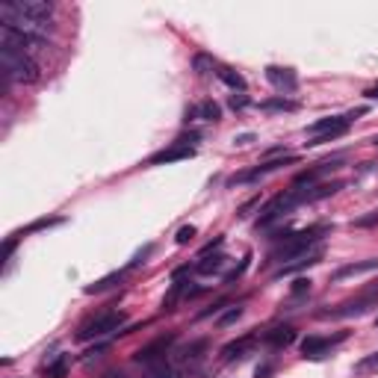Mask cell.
<instances>
[{
  "label": "cell",
  "instance_id": "1",
  "mask_svg": "<svg viewBox=\"0 0 378 378\" xmlns=\"http://www.w3.org/2000/svg\"><path fill=\"white\" fill-rule=\"evenodd\" d=\"M328 231H331L328 225H311V227H304V231H290V234H284V240L269 252L266 263H281V266H284V260H296V257L313 252V248L320 245L322 234H328Z\"/></svg>",
  "mask_w": 378,
  "mask_h": 378
},
{
  "label": "cell",
  "instance_id": "2",
  "mask_svg": "<svg viewBox=\"0 0 378 378\" xmlns=\"http://www.w3.org/2000/svg\"><path fill=\"white\" fill-rule=\"evenodd\" d=\"M0 54H3V77H6V83L30 86V83H36L38 77H42V68H38L36 56L9 51V47H0Z\"/></svg>",
  "mask_w": 378,
  "mask_h": 378
},
{
  "label": "cell",
  "instance_id": "3",
  "mask_svg": "<svg viewBox=\"0 0 378 378\" xmlns=\"http://www.w3.org/2000/svg\"><path fill=\"white\" fill-rule=\"evenodd\" d=\"M357 115H364V109H355L349 115H328V118H320V122H313L307 127V136H311V142H304L307 148H316L322 142H331V139L349 133V127Z\"/></svg>",
  "mask_w": 378,
  "mask_h": 378
},
{
  "label": "cell",
  "instance_id": "4",
  "mask_svg": "<svg viewBox=\"0 0 378 378\" xmlns=\"http://www.w3.org/2000/svg\"><path fill=\"white\" fill-rule=\"evenodd\" d=\"M124 322H127V316L122 311H104V313H98V316H89V320L77 328V340H80V343L98 340V337H107V334L118 331Z\"/></svg>",
  "mask_w": 378,
  "mask_h": 378
},
{
  "label": "cell",
  "instance_id": "5",
  "mask_svg": "<svg viewBox=\"0 0 378 378\" xmlns=\"http://www.w3.org/2000/svg\"><path fill=\"white\" fill-rule=\"evenodd\" d=\"M0 47H9V51H18V54H38L45 47V38L42 36H30V33H18V30H9V27H0Z\"/></svg>",
  "mask_w": 378,
  "mask_h": 378
},
{
  "label": "cell",
  "instance_id": "6",
  "mask_svg": "<svg viewBox=\"0 0 378 378\" xmlns=\"http://www.w3.org/2000/svg\"><path fill=\"white\" fill-rule=\"evenodd\" d=\"M0 9L21 18H33V21H51L54 18V3H47V0H9Z\"/></svg>",
  "mask_w": 378,
  "mask_h": 378
},
{
  "label": "cell",
  "instance_id": "7",
  "mask_svg": "<svg viewBox=\"0 0 378 378\" xmlns=\"http://www.w3.org/2000/svg\"><path fill=\"white\" fill-rule=\"evenodd\" d=\"M195 139H177V142H172L168 148H163V151H157L151 154V166H166V163H177V160H189V157H195L198 154V148H195Z\"/></svg>",
  "mask_w": 378,
  "mask_h": 378
},
{
  "label": "cell",
  "instance_id": "8",
  "mask_svg": "<svg viewBox=\"0 0 378 378\" xmlns=\"http://www.w3.org/2000/svg\"><path fill=\"white\" fill-rule=\"evenodd\" d=\"M346 337H349L346 331L334 334V337H320V334H311V337H304V340H302V355H304V357H311V361H320V357H325L328 352L334 349L337 343H343Z\"/></svg>",
  "mask_w": 378,
  "mask_h": 378
},
{
  "label": "cell",
  "instance_id": "9",
  "mask_svg": "<svg viewBox=\"0 0 378 378\" xmlns=\"http://www.w3.org/2000/svg\"><path fill=\"white\" fill-rule=\"evenodd\" d=\"M172 343H175V334L157 337L154 343H148V346H142V349L136 352V361H139V364H145V366H157V364H163V361H166V355H168V349H172Z\"/></svg>",
  "mask_w": 378,
  "mask_h": 378
},
{
  "label": "cell",
  "instance_id": "10",
  "mask_svg": "<svg viewBox=\"0 0 378 378\" xmlns=\"http://www.w3.org/2000/svg\"><path fill=\"white\" fill-rule=\"evenodd\" d=\"M340 163H343V157H334V160H322V163H316V166H311V168H304V172L296 175V186H313V184H320V177L337 172V168H340Z\"/></svg>",
  "mask_w": 378,
  "mask_h": 378
},
{
  "label": "cell",
  "instance_id": "11",
  "mask_svg": "<svg viewBox=\"0 0 378 378\" xmlns=\"http://www.w3.org/2000/svg\"><path fill=\"white\" fill-rule=\"evenodd\" d=\"M284 163H296V157H284V160H263L257 168H252V172H243V175H234L227 184H248V181H257V177H263V175H269V172H278Z\"/></svg>",
  "mask_w": 378,
  "mask_h": 378
},
{
  "label": "cell",
  "instance_id": "12",
  "mask_svg": "<svg viewBox=\"0 0 378 378\" xmlns=\"http://www.w3.org/2000/svg\"><path fill=\"white\" fill-rule=\"evenodd\" d=\"M322 260V248L316 245L313 252H307V254H302V257H296V260H290V263H284L281 269L275 272V278H290V275H296V272H302V269H307V266H316Z\"/></svg>",
  "mask_w": 378,
  "mask_h": 378
},
{
  "label": "cell",
  "instance_id": "13",
  "mask_svg": "<svg viewBox=\"0 0 378 378\" xmlns=\"http://www.w3.org/2000/svg\"><path fill=\"white\" fill-rule=\"evenodd\" d=\"M266 80H269L275 89H284V92H293L298 86V77H296L293 68H278V65L266 68Z\"/></svg>",
  "mask_w": 378,
  "mask_h": 378
},
{
  "label": "cell",
  "instance_id": "14",
  "mask_svg": "<svg viewBox=\"0 0 378 378\" xmlns=\"http://www.w3.org/2000/svg\"><path fill=\"white\" fill-rule=\"evenodd\" d=\"M370 304H375V298L366 296V298H357V302H346V304H340L337 311H325V313H320V316H325V320H340V316H361Z\"/></svg>",
  "mask_w": 378,
  "mask_h": 378
},
{
  "label": "cell",
  "instance_id": "15",
  "mask_svg": "<svg viewBox=\"0 0 378 378\" xmlns=\"http://www.w3.org/2000/svg\"><path fill=\"white\" fill-rule=\"evenodd\" d=\"M378 269V257L373 260H361V263H349V266H340L334 272V281H346V278H355V275H366V272H375Z\"/></svg>",
  "mask_w": 378,
  "mask_h": 378
},
{
  "label": "cell",
  "instance_id": "16",
  "mask_svg": "<svg viewBox=\"0 0 378 378\" xmlns=\"http://www.w3.org/2000/svg\"><path fill=\"white\" fill-rule=\"evenodd\" d=\"M263 340L269 346H275V349H284V346H290L296 340V328L293 325H278V328H272V331L263 334Z\"/></svg>",
  "mask_w": 378,
  "mask_h": 378
},
{
  "label": "cell",
  "instance_id": "17",
  "mask_svg": "<svg viewBox=\"0 0 378 378\" xmlns=\"http://www.w3.org/2000/svg\"><path fill=\"white\" fill-rule=\"evenodd\" d=\"M254 343H257L254 334H245V337H240V340H231V343H227L225 349H222V361H234V357H243Z\"/></svg>",
  "mask_w": 378,
  "mask_h": 378
},
{
  "label": "cell",
  "instance_id": "18",
  "mask_svg": "<svg viewBox=\"0 0 378 378\" xmlns=\"http://www.w3.org/2000/svg\"><path fill=\"white\" fill-rule=\"evenodd\" d=\"M216 77H219V80H225V83L231 86V89H240V92L245 89V77H243L240 71H234V68H227V65H219Z\"/></svg>",
  "mask_w": 378,
  "mask_h": 378
},
{
  "label": "cell",
  "instance_id": "19",
  "mask_svg": "<svg viewBox=\"0 0 378 378\" xmlns=\"http://www.w3.org/2000/svg\"><path fill=\"white\" fill-rule=\"evenodd\" d=\"M124 278V272H109L107 278H101V281H95L92 287H86V293L89 296H95V293H104V290H109V287H113L115 281H122Z\"/></svg>",
  "mask_w": 378,
  "mask_h": 378
},
{
  "label": "cell",
  "instance_id": "20",
  "mask_svg": "<svg viewBox=\"0 0 378 378\" xmlns=\"http://www.w3.org/2000/svg\"><path fill=\"white\" fill-rule=\"evenodd\" d=\"M195 115L207 118V122H219V118H222V107H219L216 101H204L201 107L195 109Z\"/></svg>",
  "mask_w": 378,
  "mask_h": 378
},
{
  "label": "cell",
  "instance_id": "21",
  "mask_svg": "<svg viewBox=\"0 0 378 378\" xmlns=\"http://www.w3.org/2000/svg\"><path fill=\"white\" fill-rule=\"evenodd\" d=\"M222 266H225V257H222V254H216L213 260H207V257H204V260L195 266V272H198V275H213V272L222 269Z\"/></svg>",
  "mask_w": 378,
  "mask_h": 378
},
{
  "label": "cell",
  "instance_id": "22",
  "mask_svg": "<svg viewBox=\"0 0 378 378\" xmlns=\"http://www.w3.org/2000/svg\"><path fill=\"white\" fill-rule=\"evenodd\" d=\"M65 373H68V357L59 355L56 361L47 366V375H45V378H65Z\"/></svg>",
  "mask_w": 378,
  "mask_h": 378
},
{
  "label": "cell",
  "instance_id": "23",
  "mask_svg": "<svg viewBox=\"0 0 378 378\" xmlns=\"http://www.w3.org/2000/svg\"><path fill=\"white\" fill-rule=\"evenodd\" d=\"M148 378H177V373L163 361V364H157V366H148Z\"/></svg>",
  "mask_w": 378,
  "mask_h": 378
},
{
  "label": "cell",
  "instance_id": "24",
  "mask_svg": "<svg viewBox=\"0 0 378 378\" xmlns=\"http://www.w3.org/2000/svg\"><path fill=\"white\" fill-rule=\"evenodd\" d=\"M207 349V340H198V343H192V346H186V349H184V361L189 364V361H198V357H201V355H198V352H204Z\"/></svg>",
  "mask_w": 378,
  "mask_h": 378
},
{
  "label": "cell",
  "instance_id": "25",
  "mask_svg": "<svg viewBox=\"0 0 378 378\" xmlns=\"http://www.w3.org/2000/svg\"><path fill=\"white\" fill-rule=\"evenodd\" d=\"M263 109H287V113H293V109H298L296 101H284V98H272V101H266Z\"/></svg>",
  "mask_w": 378,
  "mask_h": 378
},
{
  "label": "cell",
  "instance_id": "26",
  "mask_svg": "<svg viewBox=\"0 0 378 378\" xmlns=\"http://www.w3.org/2000/svg\"><path fill=\"white\" fill-rule=\"evenodd\" d=\"M357 370H361V373H378V352L370 355V357H364V361L357 364Z\"/></svg>",
  "mask_w": 378,
  "mask_h": 378
},
{
  "label": "cell",
  "instance_id": "27",
  "mask_svg": "<svg viewBox=\"0 0 378 378\" xmlns=\"http://www.w3.org/2000/svg\"><path fill=\"white\" fill-rule=\"evenodd\" d=\"M352 225H355V227H373V225H378V210H373L370 216H361V219H355Z\"/></svg>",
  "mask_w": 378,
  "mask_h": 378
},
{
  "label": "cell",
  "instance_id": "28",
  "mask_svg": "<svg viewBox=\"0 0 378 378\" xmlns=\"http://www.w3.org/2000/svg\"><path fill=\"white\" fill-rule=\"evenodd\" d=\"M245 269H248V257H245V260H243L240 266H236V269H231V272H227V275L222 278V281H225V284H234V281H236V278H240V275H243Z\"/></svg>",
  "mask_w": 378,
  "mask_h": 378
},
{
  "label": "cell",
  "instance_id": "29",
  "mask_svg": "<svg viewBox=\"0 0 378 378\" xmlns=\"http://www.w3.org/2000/svg\"><path fill=\"white\" fill-rule=\"evenodd\" d=\"M192 236H195V227H192V225L181 227V231H177V245H186L189 240H192Z\"/></svg>",
  "mask_w": 378,
  "mask_h": 378
},
{
  "label": "cell",
  "instance_id": "30",
  "mask_svg": "<svg viewBox=\"0 0 378 378\" xmlns=\"http://www.w3.org/2000/svg\"><path fill=\"white\" fill-rule=\"evenodd\" d=\"M243 316V307H231V311H227L222 320H219V325H227V322H236Z\"/></svg>",
  "mask_w": 378,
  "mask_h": 378
},
{
  "label": "cell",
  "instance_id": "31",
  "mask_svg": "<svg viewBox=\"0 0 378 378\" xmlns=\"http://www.w3.org/2000/svg\"><path fill=\"white\" fill-rule=\"evenodd\" d=\"M304 293H311V281H307V278H298L293 284V296H304Z\"/></svg>",
  "mask_w": 378,
  "mask_h": 378
},
{
  "label": "cell",
  "instance_id": "32",
  "mask_svg": "<svg viewBox=\"0 0 378 378\" xmlns=\"http://www.w3.org/2000/svg\"><path fill=\"white\" fill-rule=\"evenodd\" d=\"M231 107H234V109L248 107V98H245V95H231Z\"/></svg>",
  "mask_w": 378,
  "mask_h": 378
},
{
  "label": "cell",
  "instance_id": "33",
  "mask_svg": "<svg viewBox=\"0 0 378 378\" xmlns=\"http://www.w3.org/2000/svg\"><path fill=\"white\" fill-rule=\"evenodd\" d=\"M364 98H370V101H378V83H373L370 89H364Z\"/></svg>",
  "mask_w": 378,
  "mask_h": 378
},
{
  "label": "cell",
  "instance_id": "34",
  "mask_svg": "<svg viewBox=\"0 0 378 378\" xmlns=\"http://www.w3.org/2000/svg\"><path fill=\"white\" fill-rule=\"evenodd\" d=\"M272 373V366H260V370H257L254 373V378H266V375H269Z\"/></svg>",
  "mask_w": 378,
  "mask_h": 378
},
{
  "label": "cell",
  "instance_id": "35",
  "mask_svg": "<svg viewBox=\"0 0 378 378\" xmlns=\"http://www.w3.org/2000/svg\"><path fill=\"white\" fill-rule=\"evenodd\" d=\"M375 325H378V316H375Z\"/></svg>",
  "mask_w": 378,
  "mask_h": 378
},
{
  "label": "cell",
  "instance_id": "36",
  "mask_svg": "<svg viewBox=\"0 0 378 378\" xmlns=\"http://www.w3.org/2000/svg\"><path fill=\"white\" fill-rule=\"evenodd\" d=\"M375 145H378V136H375Z\"/></svg>",
  "mask_w": 378,
  "mask_h": 378
}]
</instances>
